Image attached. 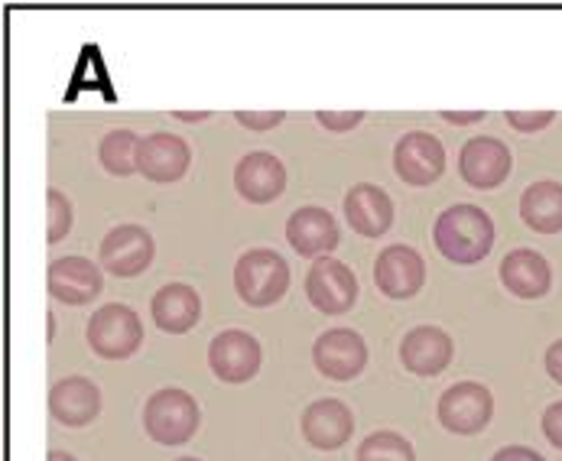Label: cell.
<instances>
[{"instance_id": "3", "label": "cell", "mask_w": 562, "mask_h": 461, "mask_svg": "<svg viewBox=\"0 0 562 461\" xmlns=\"http://www.w3.org/2000/svg\"><path fill=\"white\" fill-rule=\"evenodd\" d=\"M202 423L199 403L179 386L157 390L144 406V429L160 446H186Z\"/></svg>"}, {"instance_id": "30", "label": "cell", "mask_w": 562, "mask_h": 461, "mask_svg": "<svg viewBox=\"0 0 562 461\" xmlns=\"http://www.w3.org/2000/svg\"><path fill=\"white\" fill-rule=\"evenodd\" d=\"M540 426H543V436L550 439V446H557L562 452V400L543 409V423Z\"/></svg>"}, {"instance_id": "25", "label": "cell", "mask_w": 562, "mask_h": 461, "mask_svg": "<svg viewBox=\"0 0 562 461\" xmlns=\"http://www.w3.org/2000/svg\"><path fill=\"white\" fill-rule=\"evenodd\" d=\"M358 461H416V452L397 432H374L358 446Z\"/></svg>"}, {"instance_id": "4", "label": "cell", "mask_w": 562, "mask_h": 461, "mask_svg": "<svg viewBox=\"0 0 562 461\" xmlns=\"http://www.w3.org/2000/svg\"><path fill=\"white\" fill-rule=\"evenodd\" d=\"M85 338H88V345H91V351L98 358L124 361V358L137 355V348L144 345V322L131 306L111 303V306H101L88 318Z\"/></svg>"}, {"instance_id": "15", "label": "cell", "mask_w": 562, "mask_h": 461, "mask_svg": "<svg viewBox=\"0 0 562 461\" xmlns=\"http://www.w3.org/2000/svg\"><path fill=\"white\" fill-rule=\"evenodd\" d=\"M452 351H456V345L442 328L419 325V328L406 331V338H403V368L416 378H436L452 364Z\"/></svg>"}, {"instance_id": "17", "label": "cell", "mask_w": 562, "mask_h": 461, "mask_svg": "<svg viewBox=\"0 0 562 461\" xmlns=\"http://www.w3.org/2000/svg\"><path fill=\"white\" fill-rule=\"evenodd\" d=\"M286 240H290V247L300 257L322 260V257H328L338 247L341 234H338V222L325 209L306 205V209H300V212L290 215V222H286Z\"/></svg>"}, {"instance_id": "2", "label": "cell", "mask_w": 562, "mask_h": 461, "mask_svg": "<svg viewBox=\"0 0 562 461\" xmlns=\"http://www.w3.org/2000/svg\"><path fill=\"white\" fill-rule=\"evenodd\" d=\"M235 290L247 306H273L290 290V263L267 247L247 250L235 263Z\"/></svg>"}, {"instance_id": "19", "label": "cell", "mask_w": 562, "mask_h": 461, "mask_svg": "<svg viewBox=\"0 0 562 461\" xmlns=\"http://www.w3.org/2000/svg\"><path fill=\"white\" fill-rule=\"evenodd\" d=\"M49 413L63 426L81 429V426L98 419V413H101V390H98L94 381H88L81 374L63 378L59 384L49 390Z\"/></svg>"}, {"instance_id": "22", "label": "cell", "mask_w": 562, "mask_h": 461, "mask_svg": "<svg viewBox=\"0 0 562 461\" xmlns=\"http://www.w3.org/2000/svg\"><path fill=\"white\" fill-rule=\"evenodd\" d=\"M150 312L160 331L169 335H182L189 328H195V322L202 318V300L189 283H169L150 300Z\"/></svg>"}, {"instance_id": "27", "label": "cell", "mask_w": 562, "mask_h": 461, "mask_svg": "<svg viewBox=\"0 0 562 461\" xmlns=\"http://www.w3.org/2000/svg\"><path fill=\"white\" fill-rule=\"evenodd\" d=\"M507 124L520 134H537L557 121V111H507Z\"/></svg>"}, {"instance_id": "24", "label": "cell", "mask_w": 562, "mask_h": 461, "mask_svg": "<svg viewBox=\"0 0 562 461\" xmlns=\"http://www.w3.org/2000/svg\"><path fill=\"white\" fill-rule=\"evenodd\" d=\"M140 137L134 131H111L101 144H98V156H101V166L111 172V176H134L140 172Z\"/></svg>"}, {"instance_id": "16", "label": "cell", "mask_w": 562, "mask_h": 461, "mask_svg": "<svg viewBox=\"0 0 562 461\" xmlns=\"http://www.w3.org/2000/svg\"><path fill=\"white\" fill-rule=\"evenodd\" d=\"M235 189L244 202L263 205L283 195L286 189V166L273 154H247L235 166Z\"/></svg>"}, {"instance_id": "5", "label": "cell", "mask_w": 562, "mask_h": 461, "mask_svg": "<svg viewBox=\"0 0 562 461\" xmlns=\"http://www.w3.org/2000/svg\"><path fill=\"white\" fill-rule=\"evenodd\" d=\"M494 416V396L484 384L465 381L439 396V423L456 436H479Z\"/></svg>"}, {"instance_id": "11", "label": "cell", "mask_w": 562, "mask_h": 461, "mask_svg": "<svg viewBox=\"0 0 562 461\" xmlns=\"http://www.w3.org/2000/svg\"><path fill=\"white\" fill-rule=\"evenodd\" d=\"M374 280L387 300H413L426 283V263L413 247L394 244V247L381 250V257L374 263Z\"/></svg>"}, {"instance_id": "34", "label": "cell", "mask_w": 562, "mask_h": 461, "mask_svg": "<svg viewBox=\"0 0 562 461\" xmlns=\"http://www.w3.org/2000/svg\"><path fill=\"white\" fill-rule=\"evenodd\" d=\"M176 117H182V121H205L209 111H176Z\"/></svg>"}, {"instance_id": "18", "label": "cell", "mask_w": 562, "mask_h": 461, "mask_svg": "<svg viewBox=\"0 0 562 461\" xmlns=\"http://www.w3.org/2000/svg\"><path fill=\"white\" fill-rule=\"evenodd\" d=\"M345 218L361 237H381L394 225V199L371 182H358L345 195Z\"/></svg>"}, {"instance_id": "13", "label": "cell", "mask_w": 562, "mask_h": 461, "mask_svg": "<svg viewBox=\"0 0 562 461\" xmlns=\"http://www.w3.org/2000/svg\"><path fill=\"white\" fill-rule=\"evenodd\" d=\"M46 283H49V296L66 303V306H88L104 286L98 263H91L88 257H59V260H53L49 273H46Z\"/></svg>"}, {"instance_id": "1", "label": "cell", "mask_w": 562, "mask_h": 461, "mask_svg": "<svg viewBox=\"0 0 562 461\" xmlns=\"http://www.w3.org/2000/svg\"><path fill=\"white\" fill-rule=\"evenodd\" d=\"M432 240L439 254L452 263L472 267L482 263L494 247V222L479 205H452L436 218Z\"/></svg>"}, {"instance_id": "36", "label": "cell", "mask_w": 562, "mask_h": 461, "mask_svg": "<svg viewBox=\"0 0 562 461\" xmlns=\"http://www.w3.org/2000/svg\"><path fill=\"white\" fill-rule=\"evenodd\" d=\"M46 461H76L69 452H49V459Z\"/></svg>"}, {"instance_id": "37", "label": "cell", "mask_w": 562, "mask_h": 461, "mask_svg": "<svg viewBox=\"0 0 562 461\" xmlns=\"http://www.w3.org/2000/svg\"><path fill=\"white\" fill-rule=\"evenodd\" d=\"M179 461H199V459H179Z\"/></svg>"}, {"instance_id": "6", "label": "cell", "mask_w": 562, "mask_h": 461, "mask_svg": "<svg viewBox=\"0 0 562 461\" xmlns=\"http://www.w3.org/2000/svg\"><path fill=\"white\" fill-rule=\"evenodd\" d=\"M260 341L241 328H228L209 345V368L222 384H247L260 371Z\"/></svg>"}, {"instance_id": "31", "label": "cell", "mask_w": 562, "mask_h": 461, "mask_svg": "<svg viewBox=\"0 0 562 461\" xmlns=\"http://www.w3.org/2000/svg\"><path fill=\"white\" fill-rule=\"evenodd\" d=\"M491 461H547L540 452H533L530 446H507V449H501L497 456Z\"/></svg>"}, {"instance_id": "33", "label": "cell", "mask_w": 562, "mask_h": 461, "mask_svg": "<svg viewBox=\"0 0 562 461\" xmlns=\"http://www.w3.org/2000/svg\"><path fill=\"white\" fill-rule=\"evenodd\" d=\"M482 117L484 111H442V121H449V124H475Z\"/></svg>"}, {"instance_id": "14", "label": "cell", "mask_w": 562, "mask_h": 461, "mask_svg": "<svg viewBox=\"0 0 562 461\" xmlns=\"http://www.w3.org/2000/svg\"><path fill=\"white\" fill-rule=\"evenodd\" d=\"M501 283L517 300H543L553 290L550 260L540 250L517 247L501 260Z\"/></svg>"}, {"instance_id": "32", "label": "cell", "mask_w": 562, "mask_h": 461, "mask_svg": "<svg viewBox=\"0 0 562 461\" xmlns=\"http://www.w3.org/2000/svg\"><path fill=\"white\" fill-rule=\"evenodd\" d=\"M543 364H547V374H550V381L562 384V338L560 341H553V345L547 348V358H543Z\"/></svg>"}, {"instance_id": "26", "label": "cell", "mask_w": 562, "mask_h": 461, "mask_svg": "<svg viewBox=\"0 0 562 461\" xmlns=\"http://www.w3.org/2000/svg\"><path fill=\"white\" fill-rule=\"evenodd\" d=\"M46 237H49V244H59L69 231H72V202H69V195L66 192H59V189H49L46 192Z\"/></svg>"}, {"instance_id": "20", "label": "cell", "mask_w": 562, "mask_h": 461, "mask_svg": "<svg viewBox=\"0 0 562 461\" xmlns=\"http://www.w3.org/2000/svg\"><path fill=\"white\" fill-rule=\"evenodd\" d=\"M355 432V416L341 400H316L303 413V436L313 449H341Z\"/></svg>"}, {"instance_id": "23", "label": "cell", "mask_w": 562, "mask_h": 461, "mask_svg": "<svg viewBox=\"0 0 562 461\" xmlns=\"http://www.w3.org/2000/svg\"><path fill=\"white\" fill-rule=\"evenodd\" d=\"M520 218L537 234L562 231V182L540 179V182L527 185L520 195Z\"/></svg>"}, {"instance_id": "29", "label": "cell", "mask_w": 562, "mask_h": 461, "mask_svg": "<svg viewBox=\"0 0 562 461\" xmlns=\"http://www.w3.org/2000/svg\"><path fill=\"white\" fill-rule=\"evenodd\" d=\"M235 121L247 131H270L286 121V111H235Z\"/></svg>"}, {"instance_id": "35", "label": "cell", "mask_w": 562, "mask_h": 461, "mask_svg": "<svg viewBox=\"0 0 562 461\" xmlns=\"http://www.w3.org/2000/svg\"><path fill=\"white\" fill-rule=\"evenodd\" d=\"M46 325H49V331H46V338L53 341V338H56V318H53V312L46 315Z\"/></svg>"}, {"instance_id": "8", "label": "cell", "mask_w": 562, "mask_h": 461, "mask_svg": "<svg viewBox=\"0 0 562 461\" xmlns=\"http://www.w3.org/2000/svg\"><path fill=\"white\" fill-rule=\"evenodd\" d=\"M313 361H316L322 378L345 384V381H351V378H358L364 371V364H368V345L351 328H331V331H325V335L316 338Z\"/></svg>"}, {"instance_id": "21", "label": "cell", "mask_w": 562, "mask_h": 461, "mask_svg": "<svg viewBox=\"0 0 562 461\" xmlns=\"http://www.w3.org/2000/svg\"><path fill=\"white\" fill-rule=\"evenodd\" d=\"M192 162V150L182 137L176 134H150L140 144V172L150 182H179L189 172Z\"/></svg>"}, {"instance_id": "28", "label": "cell", "mask_w": 562, "mask_h": 461, "mask_svg": "<svg viewBox=\"0 0 562 461\" xmlns=\"http://www.w3.org/2000/svg\"><path fill=\"white\" fill-rule=\"evenodd\" d=\"M316 121L325 131L345 134V131H355L364 121V111H316Z\"/></svg>"}, {"instance_id": "9", "label": "cell", "mask_w": 562, "mask_h": 461, "mask_svg": "<svg viewBox=\"0 0 562 461\" xmlns=\"http://www.w3.org/2000/svg\"><path fill=\"white\" fill-rule=\"evenodd\" d=\"M394 169L406 185H432L446 172V147L439 137L426 131H409L403 134L394 147Z\"/></svg>"}, {"instance_id": "10", "label": "cell", "mask_w": 562, "mask_h": 461, "mask_svg": "<svg viewBox=\"0 0 562 461\" xmlns=\"http://www.w3.org/2000/svg\"><path fill=\"white\" fill-rule=\"evenodd\" d=\"M306 296L325 315H341L358 300V280L351 267L335 257H322L306 273Z\"/></svg>"}, {"instance_id": "7", "label": "cell", "mask_w": 562, "mask_h": 461, "mask_svg": "<svg viewBox=\"0 0 562 461\" xmlns=\"http://www.w3.org/2000/svg\"><path fill=\"white\" fill-rule=\"evenodd\" d=\"M101 267L121 280H131V277H140L150 263H154V237L150 231L140 228V225H121V228L108 231L104 240H101Z\"/></svg>"}, {"instance_id": "12", "label": "cell", "mask_w": 562, "mask_h": 461, "mask_svg": "<svg viewBox=\"0 0 562 461\" xmlns=\"http://www.w3.org/2000/svg\"><path fill=\"white\" fill-rule=\"evenodd\" d=\"M514 156L497 137H472L459 154V172L472 189H497L510 176Z\"/></svg>"}]
</instances>
